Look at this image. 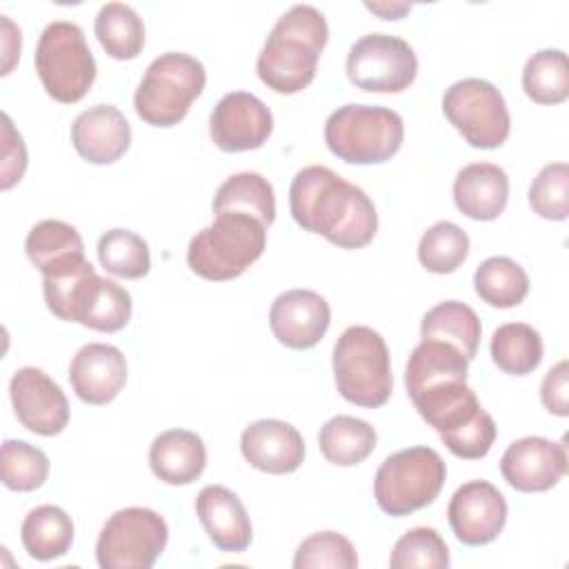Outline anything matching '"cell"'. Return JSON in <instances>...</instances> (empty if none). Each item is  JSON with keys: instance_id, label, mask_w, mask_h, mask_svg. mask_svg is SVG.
Returning <instances> with one entry per match:
<instances>
[{"instance_id": "6da1fadb", "label": "cell", "mask_w": 569, "mask_h": 569, "mask_svg": "<svg viewBox=\"0 0 569 569\" xmlns=\"http://www.w3.org/2000/svg\"><path fill=\"white\" fill-rule=\"evenodd\" d=\"M289 209L298 227L340 249L367 247L378 231L371 198L325 164H309L293 176Z\"/></svg>"}, {"instance_id": "7a4b0ae2", "label": "cell", "mask_w": 569, "mask_h": 569, "mask_svg": "<svg viewBox=\"0 0 569 569\" xmlns=\"http://www.w3.org/2000/svg\"><path fill=\"white\" fill-rule=\"evenodd\" d=\"M329 24L311 4H293L271 27L256 60L258 78L276 93H298L316 78Z\"/></svg>"}, {"instance_id": "3957f363", "label": "cell", "mask_w": 569, "mask_h": 569, "mask_svg": "<svg viewBox=\"0 0 569 569\" xmlns=\"http://www.w3.org/2000/svg\"><path fill=\"white\" fill-rule=\"evenodd\" d=\"M42 293L56 318L80 322L93 331L116 333L131 320L129 291L98 276L91 262L56 278H42Z\"/></svg>"}, {"instance_id": "277c9868", "label": "cell", "mask_w": 569, "mask_h": 569, "mask_svg": "<svg viewBox=\"0 0 569 569\" xmlns=\"http://www.w3.org/2000/svg\"><path fill=\"white\" fill-rule=\"evenodd\" d=\"M267 227L247 213H216L213 222L200 229L189 247V269L213 282L242 276L264 251Z\"/></svg>"}, {"instance_id": "5b68a950", "label": "cell", "mask_w": 569, "mask_h": 569, "mask_svg": "<svg viewBox=\"0 0 569 569\" xmlns=\"http://www.w3.org/2000/svg\"><path fill=\"white\" fill-rule=\"evenodd\" d=\"M333 380L338 393L358 407H382L393 389L385 338L365 325H353L333 345Z\"/></svg>"}, {"instance_id": "8992f818", "label": "cell", "mask_w": 569, "mask_h": 569, "mask_svg": "<svg viewBox=\"0 0 569 569\" xmlns=\"http://www.w3.org/2000/svg\"><path fill=\"white\" fill-rule=\"evenodd\" d=\"M405 138L400 113L380 104H345L325 122L327 149L349 164H380L393 158Z\"/></svg>"}, {"instance_id": "52a82bcc", "label": "cell", "mask_w": 569, "mask_h": 569, "mask_svg": "<svg viewBox=\"0 0 569 569\" xmlns=\"http://www.w3.org/2000/svg\"><path fill=\"white\" fill-rule=\"evenodd\" d=\"M204 84L207 71L198 58L182 51L160 53L151 60L136 89V113L147 124L173 127L189 113Z\"/></svg>"}, {"instance_id": "ba28073f", "label": "cell", "mask_w": 569, "mask_h": 569, "mask_svg": "<svg viewBox=\"0 0 569 569\" xmlns=\"http://www.w3.org/2000/svg\"><path fill=\"white\" fill-rule=\"evenodd\" d=\"M447 480V465L431 447L400 449L382 460L373 478L378 507L393 518L431 505Z\"/></svg>"}, {"instance_id": "9c48e42d", "label": "cell", "mask_w": 569, "mask_h": 569, "mask_svg": "<svg viewBox=\"0 0 569 569\" xmlns=\"http://www.w3.org/2000/svg\"><path fill=\"white\" fill-rule=\"evenodd\" d=\"M33 64L44 91L62 104L82 100L96 80L93 53L82 29L69 20H53L42 29Z\"/></svg>"}, {"instance_id": "30bf717a", "label": "cell", "mask_w": 569, "mask_h": 569, "mask_svg": "<svg viewBox=\"0 0 569 569\" xmlns=\"http://www.w3.org/2000/svg\"><path fill=\"white\" fill-rule=\"evenodd\" d=\"M169 540L164 518L147 507H127L109 516L96 542L102 569H149Z\"/></svg>"}, {"instance_id": "8fae6325", "label": "cell", "mask_w": 569, "mask_h": 569, "mask_svg": "<svg viewBox=\"0 0 569 569\" xmlns=\"http://www.w3.org/2000/svg\"><path fill=\"white\" fill-rule=\"evenodd\" d=\"M442 111L467 144L498 149L511 131V116L505 96L482 78L453 82L442 96Z\"/></svg>"}, {"instance_id": "7c38bea8", "label": "cell", "mask_w": 569, "mask_h": 569, "mask_svg": "<svg viewBox=\"0 0 569 569\" xmlns=\"http://www.w3.org/2000/svg\"><path fill=\"white\" fill-rule=\"evenodd\" d=\"M418 73L411 44L389 33H367L349 47L347 76L351 84L369 93H400Z\"/></svg>"}, {"instance_id": "4fadbf2b", "label": "cell", "mask_w": 569, "mask_h": 569, "mask_svg": "<svg viewBox=\"0 0 569 569\" xmlns=\"http://www.w3.org/2000/svg\"><path fill=\"white\" fill-rule=\"evenodd\" d=\"M18 422L38 436H58L69 425V400L60 385L38 367H20L9 382Z\"/></svg>"}, {"instance_id": "5bb4252c", "label": "cell", "mask_w": 569, "mask_h": 569, "mask_svg": "<svg viewBox=\"0 0 569 569\" xmlns=\"http://www.w3.org/2000/svg\"><path fill=\"white\" fill-rule=\"evenodd\" d=\"M271 131L273 116L269 107L249 91L224 93L209 116L213 144L229 153L260 149Z\"/></svg>"}, {"instance_id": "9a60e30c", "label": "cell", "mask_w": 569, "mask_h": 569, "mask_svg": "<svg viewBox=\"0 0 569 569\" xmlns=\"http://www.w3.org/2000/svg\"><path fill=\"white\" fill-rule=\"evenodd\" d=\"M447 518L462 545H489L505 529L507 500L489 480H469L453 491Z\"/></svg>"}, {"instance_id": "2e32d148", "label": "cell", "mask_w": 569, "mask_h": 569, "mask_svg": "<svg viewBox=\"0 0 569 569\" xmlns=\"http://www.w3.org/2000/svg\"><path fill=\"white\" fill-rule=\"evenodd\" d=\"M500 473L516 491H549L567 473V447L542 436L513 440L500 458Z\"/></svg>"}, {"instance_id": "e0dca14e", "label": "cell", "mask_w": 569, "mask_h": 569, "mask_svg": "<svg viewBox=\"0 0 569 569\" xmlns=\"http://www.w3.org/2000/svg\"><path fill=\"white\" fill-rule=\"evenodd\" d=\"M331 322L329 302L311 289H289L269 309V327L280 345L289 349L316 347Z\"/></svg>"}, {"instance_id": "ac0fdd59", "label": "cell", "mask_w": 569, "mask_h": 569, "mask_svg": "<svg viewBox=\"0 0 569 569\" xmlns=\"http://www.w3.org/2000/svg\"><path fill=\"white\" fill-rule=\"evenodd\" d=\"M69 382L87 405H109L127 382L124 353L107 342L80 347L69 365Z\"/></svg>"}, {"instance_id": "d6986e66", "label": "cell", "mask_w": 569, "mask_h": 569, "mask_svg": "<svg viewBox=\"0 0 569 569\" xmlns=\"http://www.w3.org/2000/svg\"><path fill=\"white\" fill-rule=\"evenodd\" d=\"M240 451L253 469L282 476L293 473L302 465L305 440L293 425L264 418L244 427L240 436Z\"/></svg>"}, {"instance_id": "ffe728a7", "label": "cell", "mask_w": 569, "mask_h": 569, "mask_svg": "<svg viewBox=\"0 0 569 569\" xmlns=\"http://www.w3.org/2000/svg\"><path fill=\"white\" fill-rule=\"evenodd\" d=\"M71 144L91 164L120 160L131 144V127L113 104H93L71 124Z\"/></svg>"}, {"instance_id": "44dd1931", "label": "cell", "mask_w": 569, "mask_h": 569, "mask_svg": "<svg viewBox=\"0 0 569 569\" xmlns=\"http://www.w3.org/2000/svg\"><path fill=\"white\" fill-rule=\"evenodd\" d=\"M196 513L209 540L227 553H242L253 538L242 500L222 485H207L196 498Z\"/></svg>"}, {"instance_id": "7402d4cb", "label": "cell", "mask_w": 569, "mask_h": 569, "mask_svg": "<svg viewBox=\"0 0 569 569\" xmlns=\"http://www.w3.org/2000/svg\"><path fill=\"white\" fill-rule=\"evenodd\" d=\"M509 200V178L493 162H471L453 180V202L471 220H496Z\"/></svg>"}, {"instance_id": "603a6c76", "label": "cell", "mask_w": 569, "mask_h": 569, "mask_svg": "<svg viewBox=\"0 0 569 569\" xmlns=\"http://www.w3.org/2000/svg\"><path fill=\"white\" fill-rule=\"evenodd\" d=\"M149 467L153 476L167 485H191L207 467L204 442L189 429L162 431L149 447Z\"/></svg>"}, {"instance_id": "cb8c5ba5", "label": "cell", "mask_w": 569, "mask_h": 569, "mask_svg": "<svg viewBox=\"0 0 569 569\" xmlns=\"http://www.w3.org/2000/svg\"><path fill=\"white\" fill-rule=\"evenodd\" d=\"M24 251L42 278L64 273L87 262L78 229L64 220H40L24 240Z\"/></svg>"}, {"instance_id": "d4e9b609", "label": "cell", "mask_w": 569, "mask_h": 569, "mask_svg": "<svg viewBox=\"0 0 569 569\" xmlns=\"http://www.w3.org/2000/svg\"><path fill=\"white\" fill-rule=\"evenodd\" d=\"M420 336L449 342L467 360H473L478 353L482 325L478 313L469 305L460 300H445L425 313Z\"/></svg>"}, {"instance_id": "484cf974", "label": "cell", "mask_w": 569, "mask_h": 569, "mask_svg": "<svg viewBox=\"0 0 569 569\" xmlns=\"http://www.w3.org/2000/svg\"><path fill=\"white\" fill-rule=\"evenodd\" d=\"M20 540L24 551L36 560L62 558L73 545L71 516L56 505H40L24 516Z\"/></svg>"}, {"instance_id": "4316f807", "label": "cell", "mask_w": 569, "mask_h": 569, "mask_svg": "<svg viewBox=\"0 0 569 569\" xmlns=\"http://www.w3.org/2000/svg\"><path fill=\"white\" fill-rule=\"evenodd\" d=\"M231 211L253 216L264 227H269L276 220V198L271 182L256 171L229 176L213 196V216Z\"/></svg>"}, {"instance_id": "83f0119b", "label": "cell", "mask_w": 569, "mask_h": 569, "mask_svg": "<svg viewBox=\"0 0 569 569\" xmlns=\"http://www.w3.org/2000/svg\"><path fill=\"white\" fill-rule=\"evenodd\" d=\"M376 429L356 416H333L320 427L322 456L338 467H356L376 449Z\"/></svg>"}, {"instance_id": "f1b7e54d", "label": "cell", "mask_w": 569, "mask_h": 569, "mask_svg": "<svg viewBox=\"0 0 569 569\" xmlns=\"http://www.w3.org/2000/svg\"><path fill=\"white\" fill-rule=\"evenodd\" d=\"M100 47L113 60H133L144 47V22L133 7L124 2H107L93 22Z\"/></svg>"}, {"instance_id": "f546056e", "label": "cell", "mask_w": 569, "mask_h": 569, "mask_svg": "<svg viewBox=\"0 0 569 569\" xmlns=\"http://www.w3.org/2000/svg\"><path fill=\"white\" fill-rule=\"evenodd\" d=\"M473 287L482 302L498 309L518 307L529 293L527 271L507 256L482 260L473 273Z\"/></svg>"}, {"instance_id": "4dcf8cb0", "label": "cell", "mask_w": 569, "mask_h": 569, "mask_svg": "<svg viewBox=\"0 0 569 569\" xmlns=\"http://www.w3.org/2000/svg\"><path fill=\"white\" fill-rule=\"evenodd\" d=\"M491 360L511 376H527L542 360V338L527 322H505L491 336Z\"/></svg>"}, {"instance_id": "1f68e13d", "label": "cell", "mask_w": 569, "mask_h": 569, "mask_svg": "<svg viewBox=\"0 0 569 569\" xmlns=\"http://www.w3.org/2000/svg\"><path fill=\"white\" fill-rule=\"evenodd\" d=\"M522 89L538 104H560L569 98V64L562 49L536 51L522 69Z\"/></svg>"}, {"instance_id": "d6a6232c", "label": "cell", "mask_w": 569, "mask_h": 569, "mask_svg": "<svg viewBox=\"0 0 569 569\" xmlns=\"http://www.w3.org/2000/svg\"><path fill=\"white\" fill-rule=\"evenodd\" d=\"M98 260L104 271L124 280H138L151 269L147 240L129 229L104 231L98 240Z\"/></svg>"}, {"instance_id": "836d02e7", "label": "cell", "mask_w": 569, "mask_h": 569, "mask_svg": "<svg viewBox=\"0 0 569 569\" xmlns=\"http://www.w3.org/2000/svg\"><path fill=\"white\" fill-rule=\"evenodd\" d=\"M469 256V236L449 220L431 224L418 242V260L431 273H453Z\"/></svg>"}, {"instance_id": "e575fe53", "label": "cell", "mask_w": 569, "mask_h": 569, "mask_svg": "<svg viewBox=\"0 0 569 569\" xmlns=\"http://www.w3.org/2000/svg\"><path fill=\"white\" fill-rule=\"evenodd\" d=\"M2 485L11 491H36L49 476V458L24 440H4L0 449Z\"/></svg>"}, {"instance_id": "d590c367", "label": "cell", "mask_w": 569, "mask_h": 569, "mask_svg": "<svg viewBox=\"0 0 569 569\" xmlns=\"http://www.w3.org/2000/svg\"><path fill=\"white\" fill-rule=\"evenodd\" d=\"M449 562L447 542L431 527H413L405 531L396 540L389 558L391 569H447Z\"/></svg>"}, {"instance_id": "8d00e7d4", "label": "cell", "mask_w": 569, "mask_h": 569, "mask_svg": "<svg viewBox=\"0 0 569 569\" xmlns=\"http://www.w3.org/2000/svg\"><path fill=\"white\" fill-rule=\"evenodd\" d=\"M296 569H356L358 553L338 531H318L300 542L293 556Z\"/></svg>"}, {"instance_id": "74e56055", "label": "cell", "mask_w": 569, "mask_h": 569, "mask_svg": "<svg viewBox=\"0 0 569 569\" xmlns=\"http://www.w3.org/2000/svg\"><path fill=\"white\" fill-rule=\"evenodd\" d=\"M529 204L545 220L569 216V167L567 162L545 164L529 184Z\"/></svg>"}, {"instance_id": "f35d334b", "label": "cell", "mask_w": 569, "mask_h": 569, "mask_svg": "<svg viewBox=\"0 0 569 569\" xmlns=\"http://www.w3.org/2000/svg\"><path fill=\"white\" fill-rule=\"evenodd\" d=\"M27 169V147L22 136L13 129V122L2 113V189H11Z\"/></svg>"}, {"instance_id": "ab89813d", "label": "cell", "mask_w": 569, "mask_h": 569, "mask_svg": "<svg viewBox=\"0 0 569 569\" xmlns=\"http://www.w3.org/2000/svg\"><path fill=\"white\" fill-rule=\"evenodd\" d=\"M540 400L545 409L553 416L567 418L569 416V365L560 360L556 367L547 371L540 385Z\"/></svg>"}, {"instance_id": "60d3db41", "label": "cell", "mask_w": 569, "mask_h": 569, "mask_svg": "<svg viewBox=\"0 0 569 569\" xmlns=\"http://www.w3.org/2000/svg\"><path fill=\"white\" fill-rule=\"evenodd\" d=\"M2 18V56H4V62H2V76H7L16 62V58H20V29L7 18V16H0Z\"/></svg>"}, {"instance_id": "b9f144b4", "label": "cell", "mask_w": 569, "mask_h": 569, "mask_svg": "<svg viewBox=\"0 0 569 569\" xmlns=\"http://www.w3.org/2000/svg\"><path fill=\"white\" fill-rule=\"evenodd\" d=\"M365 7L385 20H398L407 11H411V4H407V2H365Z\"/></svg>"}]
</instances>
